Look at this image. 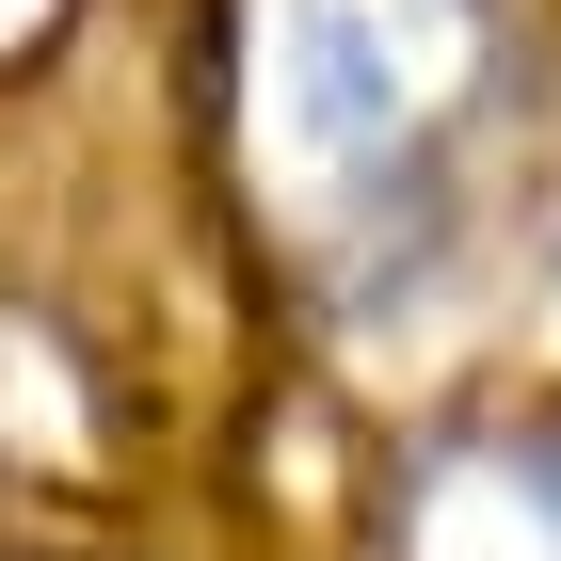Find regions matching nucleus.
Wrapping results in <instances>:
<instances>
[{
    "instance_id": "obj_2",
    "label": "nucleus",
    "mask_w": 561,
    "mask_h": 561,
    "mask_svg": "<svg viewBox=\"0 0 561 561\" xmlns=\"http://www.w3.org/2000/svg\"><path fill=\"white\" fill-rule=\"evenodd\" d=\"M433 561H561V433L449 481L433 497Z\"/></svg>"
},
{
    "instance_id": "obj_1",
    "label": "nucleus",
    "mask_w": 561,
    "mask_h": 561,
    "mask_svg": "<svg viewBox=\"0 0 561 561\" xmlns=\"http://www.w3.org/2000/svg\"><path fill=\"white\" fill-rule=\"evenodd\" d=\"M466 81V0H257V129L305 193H353Z\"/></svg>"
}]
</instances>
